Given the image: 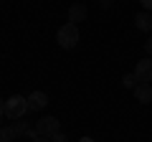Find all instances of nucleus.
<instances>
[{"label": "nucleus", "mask_w": 152, "mask_h": 142, "mask_svg": "<svg viewBox=\"0 0 152 142\" xmlns=\"http://www.w3.org/2000/svg\"><path fill=\"white\" fill-rule=\"evenodd\" d=\"M79 26H74V23H64V26L58 28V33H56V43L61 46V48H66V51H71V48H76L79 46Z\"/></svg>", "instance_id": "nucleus-1"}, {"label": "nucleus", "mask_w": 152, "mask_h": 142, "mask_svg": "<svg viewBox=\"0 0 152 142\" xmlns=\"http://www.w3.org/2000/svg\"><path fill=\"white\" fill-rule=\"evenodd\" d=\"M28 112V99L26 97H20V94H15V97H10V99H5V117L10 122H15V119H20L23 114Z\"/></svg>", "instance_id": "nucleus-2"}, {"label": "nucleus", "mask_w": 152, "mask_h": 142, "mask_svg": "<svg viewBox=\"0 0 152 142\" xmlns=\"http://www.w3.org/2000/svg\"><path fill=\"white\" fill-rule=\"evenodd\" d=\"M33 130H36L38 137H53L56 132H61V122L56 119V117H41Z\"/></svg>", "instance_id": "nucleus-3"}, {"label": "nucleus", "mask_w": 152, "mask_h": 142, "mask_svg": "<svg viewBox=\"0 0 152 142\" xmlns=\"http://www.w3.org/2000/svg\"><path fill=\"white\" fill-rule=\"evenodd\" d=\"M134 76H137V81H142V84H150V81H152V59H142V61H137V66H134Z\"/></svg>", "instance_id": "nucleus-4"}, {"label": "nucleus", "mask_w": 152, "mask_h": 142, "mask_svg": "<svg viewBox=\"0 0 152 142\" xmlns=\"http://www.w3.org/2000/svg\"><path fill=\"white\" fill-rule=\"evenodd\" d=\"M28 109H46V107H48V94L46 91H33V94H28Z\"/></svg>", "instance_id": "nucleus-5"}, {"label": "nucleus", "mask_w": 152, "mask_h": 142, "mask_svg": "<svg viewBox=\"0 0 152 142\" xmlns=\"http://www.w3.org/2000/svg\"><path fill=\"white\" fill-rule=\"evenodd\" d=\"M86 15H89V10H86L84 3H74V5L69 8V23H74V26H79L81 20H86Z\"/></svg>", "instance_id": "nucleus-6"}, {"label": "nucleus", "mask_w": 152, "mask_h": 142, "mask_svg": "<svg viewBox=\"0 0 152 142\" xmlns=\"http://www.w3.org/2000/svg\"><path fill=\"white\" fill-rule=\"evenodd\" d=\"M132 91H134V99H137L140 104H150V102H152V86H150V84H142V81H140Z\"/></svg>", "instance_id": "nucleus-7"}, {"label": "nucleus", "mask_w": 152, "mask_h": 142, "mask_svg": "<svg viewBox=\"0 0 152 142\" xmlns=\"http://www.w3.org/2000/svg\"><path fill=\"white\" fill-rule=\"evenodd\" d=\"M134 26L140 31H152V15L150 13H137L134 15Z\"/></svg>", "instance_id": "nucleus-8"}, {"label": "nucleus", "mask_w": 152, "mask_h": 142, "mask_svg": "<svg viewBox=\"0 0 152 142\" xmlns=\"http://www.w3.org/2000/svg\"><path fill=\"white\" fill-rule=\"evenodd\" d=\"M13 140H15L13 127H0V142H13Z\"/></svg>", "instance_id": "nucleus-9"}, {"label": "nucleus", "mask_w": 152, "mask_h": 142, "mask_svg": "<svg viewBox=\"0 0 152 142\" xmlns=\"http://www.w3.org/2000/svg\"><path fill=\"white\" fill-rule=\"evenodd\" d=\"M122 84H124L127 89H134L137 86V76L134 74H124V76H122Z\"/></svg>", "instance_id": "nucleus-10"}, {"label": "nucleus", "mask_w": 152, "mask_h": 142, "mask_svg": "<svg viewBox=\"0 0 152 142\" xmlns=\"http://www.w3.org/2000/svg\"><path fill=\"white\" fill-rule=\"evenodd\" d=\"M51 142H69V137H66L64 132H56V135L51 137Z\"/></svg>", "instance_id": "nucleus-11"}, {"label": "nucleus", "mask_w": 152, "mask_h": 142, "mask_svg": "<svg viewBox=\"0 0 152 142\" xmlns=\"http://www.w3.org/2000/svg\"><path fill=\"white\" fill-rule=\"evenodd\" d=\"M145 51H147V56H152V38L145 41Z\"/></svg>", "instance_id": "nucleus-12"}, {"label": "nucleus", "mask_w": 152, "mask_h": 142, "mask_svg": "<svg viewBox=\"0 0 152 142\" xmlns=\"http://www.w3.org/2000/svg\"><path fill=\"white\" fill-rule=\"evenodd\" d=\"M142 3V8H145V10H152V0H140Z\"/></svg>", "instance_id": "nucleus-13"}, {"label": "nucleus", "mask_w": 152, "mask_h": 142, "mask_svg": "<svg viewBox=\"0 0 152 142\" xmlns=\"http://www.w3.org/2000/svg\"><path fill=\"white\" fill-rule=\"evenodd\" d=\"M5 117V99H0V119Z\"/></svg>", "instance_id": "nucleus-14"}, {"label": "nucleus", "mask_w": 152, "mask_h": 142, "mask_svg": "<svg viewBox=\"0 0 152 142\" xmlns=\"http://www.w3.org/2000/svg\"><path fill=\"white\" fill-rule=\"evenodd\" d=\"M33 142H51V137H36Z\"/></svg>", "instance_id": "nucleus-15"}, {"label": "nucleus", "mask_w": 152, "mask_h": 142, "mask_svg": "<svg viewBox=\"0 0 152 142\" xmlns=\"http://www.w3.org/2000/svg\"><path fill=\"white\" fill-rule=\"evenodd\" d=\"M79 142H94V140H91V137H81V140H79Z\"/></svg>", "instance_id": "nucleus-16"}, {"label": "nucleus", "mask_w": 152, "mask_h": 142, "mask_svg": "<svg viewBox=\"0 0 152 142\" xmlns=\"http://www.w3.org/2000/svg\"><path fill=\"white\" fill-rule=\"evenodd\" d=\"M109 3H112V0H102V5H109Z\"/></svg>", "instance_id": "nucleus-17"}]
</instances>
